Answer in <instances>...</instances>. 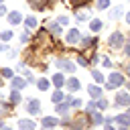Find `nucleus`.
I'll use <instances>...</instances> for the list:
<instances>
[{
  "instance_id": "6",
  "label": "nucleus",
  "mask_w": 130,
  "mask_h": 130,
  "mask_svg": "<svg viewBox=\"0 0 130 130\" xmlns=\"http://www.w3.org/2000/svg\"><path fill=\"white\" fill-rule=\"evenodd\" d=\"M65 83H67V89H69V91H77V89L81 87V83H79V79H75V77H71V79H67Z\"/></svg>"
},
{
  "instance_id": "40",
  "label": "nucleus",
  "mask_w": 130,
  "mask_h": 130,
  "mask_svg": "<svg viewBox=\"0 0 130 130\" xmlns=\"http://www.w3.org/2000/svg\"><path fill=\"white\" fill-rule=\"evenodd\" d=\"M128 89H130V81H128Z\"/></svg>"
},
{
  "instance_id": "14",
  "label": "nucleus",
  "mask_w": 130,
  "mask_h": 130,
  "mask_svg": "<svg viewBox=\"0 0 130 130\" xmlns=\"http://www.w3.org/2000/svg\"><path fill=\"white\" fill-rule=\"evenodd\" d=\"M43 126L45 128H55L57 126V120L55 118H43Z\"/></svg>"
},
{
  "instance_id": "4",
  "label": "nucleus",
  "mask_w": 130,
  "mask_h": 130,
  "mask_svg": "<svg viewBox=\"0 0 130 130\" xmlns=\"http://www.w3.org/2000/svg\"><path fill=\"white\" fill-rule=\"evenodd\" d=\"M110 45H112L114 49H120V47H122V35H120V32H114V35L110 37Z\"/></svg>"
},
{
  "instance_id": "21",
  "label": "nucleus",
  "mask_w": 130,
  "mask_h": 130,
  "mask_svg": "<svg viewBox=\"0 0 130 130\" xmlns=\"http://www.w3.org/2000/svg\"><path fill=\"white\" fill-rule=\"evenodd\" d=\"M120 14H122V6H116L112 10V18H120Z\"/></svg>"
},
{
  "instance_id": "33",
  "label": "nucleus",
  "mask_w": 130,
  "mask_h": 130,
  "mask_svg": "<svg viewBox=\"0 0 130 130\" xmlns=\"http://www.w3.org/2000/svg\"><path fill=\"white\" fill-rule=\"evenodd\" d=\"M104 67H112V61L108 57H104Z\"/></svg>"
},
{
  "instance_id": "23",
  "label": "nucleus",
  "mask_w": 130,
  "mask_h": 130,
  "mask_svg": "<svg viewBox=\"0 0 130 130\" xmlns=\"http://www.w3.org/2000/svg\"><path fill=\"white\" fill-rule=\"evenodd\" d=\"M0 39H2V41H10V39H12V32H10V30H4V32L0 35Z\"/></svg>"
},
{
  "instance_id": "10",
  "label": "nucleus",
  "mask_w": 130,
  "mask_h": 130,
  "mask_svg": "<svg viewBox=\"0 0 130 130\" xmlns=\"http://www.w3.org/2000/svg\"><path fill=\"white\" fill-rule=\"evenodd\" d=\"M20 16H22V14H20V12H16V10H14V12H10V14H8V22H10V24H18V22H20V20H22V18H20Z\"/></svg>"
},
{
  "instance_id": "13",
  "label": "nucleus",
  "mask_w": 130,
  "mask_h": 130,
  "mask_svg": "<svg viewBox=\"0 0 130 130\" xmlns=\"http://www.w3.org/2000/svg\"><path fill=\"white\" fill-rule=\"evenodd\" d=\"M53 83H55L57 87L65 85V77H63V73H57V75H53Z\"/></svg>"
},
{
  "instance_id": "5",
  "label": "nucleus",
  "mask_w": 130,
  "mask_h": 130,
  "mask_svg": "<svg viewBox=\"0 0 130 130\" xmlns=\"http://www.w3.org/2000/svg\"><path fill=\"white\" fill-rule=\"evenodd\" d=\"M116 106H130V95L128 93H118L116 95Z\"/></svg>"
},
{
  "instance_id": "26",
  "label": "nucleus",
  "mask_w": 130,
  "mask_h": 130,
  "mask_svg": "<svg viewBox=\"0 0 130 130\" xmlns=\"http://www.w3.org/2000/svg\"><path fill=\"white\" fill-rule=\"evenodd\" d=\"M77 65H81V67H87L89 63H87V59H85V57H77Z\"/></svg>"
},
{
  "instance_id": "3",
  "label": "nucleus",
  "mask_w": 130,
  "mask_h": 130,
  "mask_svg": "<svg viewBox=\"0 0 130 130\" xmlns=\"http://www.w3.org/2000/svg\"><path fill=\"white\" fill-rule=\"evenodd\" d=\"M57 67H61V69H65V71H69V73L75 71V65H73L71 61H67V59H59V61H57Z\"/></svg>"
},
{
  "instance_id": "25",
  "label": "nucleus",
  "mask_w": 130,
  "mask_h": 130,
  "mask_svg": "<svg viewBox=\"0 0 130 130\" xmlns=\"http://www.w3.org/2000/svg\"><path fill=\"white\" fill-rule=\"evenodd\" d=\"M91 120L100 124V122H102V114H100V112H91Z\"/></svg>"
},
{
  "instance_id": "29",
  "label": "nucleus",
  "mask_w": 130,
  "mask_h": 130,
  "mask_svg": "<svg viewBox=\"0 0 130 130\" xmlns=\"http://www.w3.org/2000/svg\"><path fill=\"white\" fill-rule=\"evenodd\" d=\"M91 75H93V79H95V81H102V79H104V75H102L100 71H91Z\"/></svg>"
},
{
  "instance_id": "2",
  "label": "nucleus",
  "mask_w": 130,
  "mask_h": 130,
  "mask_svg": "<svg viewBox=\"0 0 130 130\" xmlns=\"http://www.w3.org/2000/svg\"><path fill=\"white\" fill-rule=\"evenodd\" d=\"M65 41H67V43H77V41H81V32H79L77 28H71V30L67 32Z\"/></svg>"
},
{
  "instance_id": "18",
  "label": "nucleus",
  "mask_w": 130,
  "mask_h": 130,
  "mask_svg": "<svg viewBox=\"0 0 130 130\" xmlns=\"http://www.w3.org/2000/svg\"><path fill=\"white\" fill-rule=\"evenodd\" d=\"M37 87H39L41 91H45V89H49V79H39V83H37Z\"/></svg>"
},
{
  "instance_id": "22",
  "label": "nucleus",
  "mask_w": 130,
  "mask_h": 130,
  "mask_svg": "<svg viewBox=\"0 0 130 130\" xmlns=\"http://www.w3.org/2000/svg\"><path fill=\"white\" fill-rule=\"evenodd\" d=\"M67 110H69L67 104H59V106H57V112H59V114H67Z\"/></svg>"
},
{
  "instance_id": "24",
  "label": "nucleus",
  "mask_w": 130,
  "mask_h": 130,
  "mask_svg": "<svg viewBox=\"0 0 130 130\" xmlns=\"http://www.w3.org/2000/svg\"><path fill=\"white\" fill-rule=\"evenodd\" d=\"M61 100H63V93H61V91H55V93H53V102H55V104H59Z\"/></svg>"
},
{
  "instance_id": "39",
  "label": "nucleus",
  "mask_w": 130,
  "mask_h": 130,
  "mask_svg": "<svg viewBox=\"0 0 130 130\" xmlns=\"http://www.w3.org/2000/svg\"><path fill=\"white\" fill-rule=\"evenodd\" d=\"M128 75H130V65H128Z\"/></svg>"
},
{
  "instance_id": "8",
  "label": "nucleus",
  "mask_w": 130,
  "mask_h": 130,
  "mask_svg": "<svg viewBox=\"0 0 130 130\" xmlns=\"http://www.w3.org/2000/svg\"><path fill=\"white\" fill-rule=\"evenodd\" d=\"M18 130H35L32 120H18Z\"/></svg>"
},
{
  "instance_id": "38",
  "label": "nucleus",
  "mask_w": 130,
  "mask_h": 130,
  "mask_svg": "<svg viewBox=\"0 0 130 130\" xmlns=\"http://www.w3.org/2000/svg\"><path fill=\"white\" fill-rule=\"evenodd\" d=\"M126 116H128V118H130V110H128V114H126Z\"/></svg>"
},
{
  "instance_id": "32",
  "label": "nucleus",
  "mask_w": 130,
  "mask_h": 130,
  "mask_svg": "<svg viewBox=\"0 0 130 130\" xmlns=\"http://www.w3.org/2000/svg\"><path fill=\"white\" fill-rule=\"evenodd\" d=\"M67 22H69V18H67L65 14H63V16H59V24H67Z\"/></svg>"
},
{
  "instance_id": "28",
  "label": "nucleus",
  "mask_w": 130,
  "mask_h": 130,
  "mask_svg": "<svg viewBox=\"0 0 130 130\" xmlns=\"http://www.w3.org/2000/svg\"><path fill=\"white\" fill-rule=\"evenodd\" d=\"M2 77H6V79H12V71H10V69H2Z\"/></svg>"
},
{
  "instance_id": "17",
  "label": "nucleus",
  "mask_w": 130,
  "mask_h": 130,
  "mask_svg": "<svg viewBox=\"0 0 130 130\" xmlns=\"http://www.w3.org/2000/svg\"><path fill=\"white\" fill-rule=\"evenodd\" d=\"M114 120H116L118 124H122V126H128V124H130V118H128V116H116Z\"/></svg>"
},
{
  "instance_id": "9",
  "label": "nucleus",
  "mask_w": 130,
  "mask_h": 130,
  "mask_svg": "<svg viewBox=\"0 0 130 130\" xmlns=\"http://www.w3.org/2000/svg\"><path fill=\"white\" fill-rule=\"evenodd\" d=\"M10 83H12V89H22L28 81H24V79H20V77H12V81H10Z\"/></svg>"
},
{
  "instance_id": "1",
  "label": "nucleus",
  "mask_w": 130,
  "mask_h": 130,
  "mask_svg": "<svg viewBox=\"0 0 130 130\" xmlns=\"http://www.w3.org/2000/svg\"><path fill=\"white\" fill-rule=\"evenodd\" d=\"M124 83V77H122V73H112L110 75V81H108V89H114V87H118V85H122Z\"/></svg>"
},
{
  "instance_id": "41",
  "label": "nucleus",
  "mask_w": 130,
  "mask_h": 130,
  "mask_svg": "<svg viewBox=\"0 0 130 130\" xmlns=\"http://www.w3.org/2000/svg\"><path fill=\"white\" fill-rule=\"evenodd\" d=\"M2 130H10V128H2Z\"/></svg>"
},
{
  "instance_id": "19",
  "label": "nucleus",
  "mask_w": 130,
  "mask_h": 130,
  "mask_svg": "<svg viewBox=\"0 0 130 130\" xmlns=\"http://www.w3.org/2000/svg\"><path fill=\"white\" fill-rule=\"evenodd\" d=\"M89 26H91V30H93V32H98V30L102 28V22H100V20H91V22H89Z\"/></svg>"
},
{
  "instance_id": "7",
  "label": "nucleus",
  "mask_w": 130,
  "mask_h": 130,
  "mask_svg": "<svg viewBox=\"0 0 130 130\" xmlns=\"http://www.w3.org/2000/svg\"><path fill=\"white\" fill-rule=\"evenodd\" d=\"M26 108H28V114H39L41 104H39V100H30V102L26 104Z\"/></svg>"
},
{
  "instance_id": "31",
  "label": "nucleus",
  "mask_w": 130,
  "mask_h": 130,
  "mask_svg": "<svg viewBox=\"0 0 130 130\" xmlns=\"http://www.w3.org/2000/svg\"><path fill=\"white\" fill-rule=\"evenodd\" d=\"M77 20H87V14L79 10V12H77Z\"/></svg>"
},
{
  "instance_id": "15",
  "label": "nucleus",
  "mask_w": 130,
  "mask_h": 130,
  "mask_svg": "<svg viewBox=\"0 0 130 130\" xmlns=\"http://www.w3.org/2000/svg\"><path fill=\"white\" fill-rule=\"evenodd\" d=\"M49 30H51V35H55V37H57V35L61 32V26H59L57 22H51V24H49Z\"/></svg>"
},
{
  "instance_id": "34",
  "label": "nucleus",
  "mask_w": 130,
  "mask_h": 130,
  "mask_svg": "<svg viewBox=\"0 0 130 130\" xmlns=\"http://www.w3.org/2000/svg\"><path fill=\"white\" fill-rule=\"evenodd\" d=\"M4 12H6V8H4L2 4H0V14H4Z\"/></svg>"
},
{
  "instance_id": "35",
  "label": "nucleus",
  "mask_w": 130,
  "mask_h": 130,
  "mask_svg": "<svg viewBox=\"0 0 130 130\" xmlns=\"http://www.w3.org/2000/svg\"><path fill=\"white\" fill-rule=\"evenodd\" d=\"M126 53H130V41L126 43Z\"/></svg>"
},
{
  "instance_id": "42",
  "label": "nucleus",
  "mask_w": 130,
  "mask_h": 130,
  "mask_svg": "<svg viewBox=\"0 0 130 130\" xmlns=\"http://www.w3.org/2000/svg\"><path fill=\"white\" fill-rule=\"evenodd\" d=\"M2 2H4V0H0V4H2Z\"/></svg>"
},
{
  "instance_id": "16",
  "label": "nucleus",
  "mask_w": 130,
  "mask_h": 130,
  "mask_svg": "<svg viewBox=\"0 0 130 130\" xmlns=\"http://www.w3.org/2000/svg\"><path fill=\"white\" fill-rule=\"evenodd\" d=\"M22 98H20V93H18V89H14L12 93H10V104H18Z\"/></svg>"
},
{
  "instance_id": "37",
  "label": "nucleus",
  "mask_w": 130,
  "mask_h": 130,
  "mask_svg": "<svg viewBox=\"0 0 130 130\" xmlns=\"http://www.w3.org/2000/svg\"><path fill=\"white\" fill-rule=\"evenodd\" d=\"M126 20H128V24H130V12H128V16H126Z\"/></svg>"
},
{
  "instance_id": "27",
  "label": "nucleus",
  "mask_w": 130,
  "mask_h": 130,
  "mask_svg": "<svg viewBox=\"0 0 130 130\" xmlns=\"http://www.w3.org/2000/svg\"><path fill=\"white\" fill-rule=\"evenodd\" d=\"M108 4H110V0H100V2H98V8L104 10V8H108Z\"/></svg>"
},
{
  "instance_id": "20",
  "label": "nucleus",
  "mask_w": 130,
  "mask_h": 130,
  "mask_svg": "<svg viewBox=\"0 0 130 130\" xmlns=\"http://www.w3.org/2000/svg\"><path fill=\"white\" fill-rule=\"evenodd\" d=\"M26 26H28V28H35V26H37V18H35V16H28V18H26Z\"/></svg>"
},
{
  "instance_id": "30",
  "label": "nucleus",
  "mask_w": 130,
  "mask_h": 130,
  "mask_svg": "<svg viewBox=\"0 0 130 130\" xmlns=\"http://www.w3.org/2000/svg\"><path fill=\"white\" fill-rule=\"evenodd\" d=\"M69 2H71V4H73V6H75V8H77V6H79V4H87V2H89V0H69Z\"/></svg>"
},
{
  "instance_id": "36",
  "label": "nucleus",
  "mask_w": 130,
  "mask_h": 130,
  "mask_svg": "<svg viewBox=\"0 0 130 130\" xmlns=\"http://www.w3.org/2000/svg\"><path fill=\"white\" fill-rule=\"evenodd\" d=\"M106 130H116V128H112V126H110V124H108V126H106Z\"/></svg>"
},
{
  "instance_id": "11",
  "label": "nucleus",
  "mask_w": 130,
  "mask_h": 130,
  "mask_svg": "<svg viewBox=\"0 0 130 130\" xmlns=\"http://www.w3.org/2000/svg\"><path fill=\"white\" fill-rule=\"evenodd\" d=\"M47 4H49V0H30V6L37 8V10H43Z\"/></svg>"
},
{
  "instance_id": "12",
  "label": "nucleus",
  "mask_w": 130,
  "mask_h": 130,
  "mask_svg": "<svg viewBox=\"0 0 130 130\" xmlns=\"http://www.w3.org/2000/svg\"><path fill=\"white\" fill-rule=\"evenodd\" d=\"M87 91H89V95H91V98H100V95H102L100 85H89V87H87Z\"/></svg>"
}]
</instances>
